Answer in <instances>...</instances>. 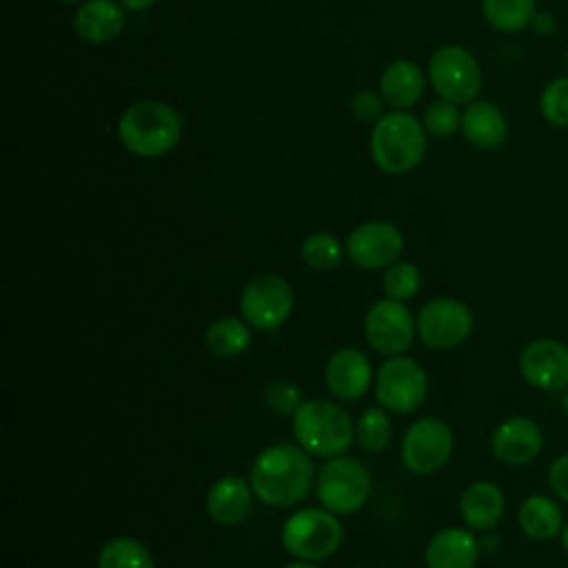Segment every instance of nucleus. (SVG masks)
Returning <instances> with one entry per match:
<instances>
[{
  "label": "nucleus",
  "instance_id": "nucleus-1",
  "mask_svg": "<svg viewBox=\"0 0 568 568\" xmlns=\"http://www.w3.org/2000/svg\"><path fill=\"white\" fill-rule=\"evenodd\" d=\"M248 481L264 504L275 508L293 506L311 490L313 462L300 446L273 444L255 457Z\"/></svg>",
  "mask_w": 568,
  "mask_h": 568
},
{
  "label": "nucleus",
  "instance_id": "nucleus-2",
  "mask_svg": "<svg viewBox=\"0 0 568 568\" xmlns=\"http://www.w3.org/2000/svg\"><path fill=\"white\" fill-rule=\"evenodd\" d=\"M118 138L133 155L162 158L178 146L182 138V118L166 102L142 100L120 115Z\"/></svg>",
  "mask_w": 568,
  "mask_h": 568
},
{
  "label": "nucleus",
  "instance_id": "nucleus-3",
  "mask_svg": "<svg viewBox=\"0 0 568 568\" xmlns=\"http://www.w3.org/2000/svg\"><path fill=\"white\" fill-rule=\"evenodd\" d=\"M426 153V129L406 111L386 113L371 133V155L375 164L390 173L413 171Z\"/></svg>",
  "mask_w": 568,
  "mask_h": 568
},
{
  "label": "nucleus",
  "instance_id": "nucleus-4",
  "mask_svg": "<svg viewBox=\"0 0 568 568\" xmlns=\"http://www.w3.org/2000/svg\"><path fill=\"white\" fill-rule=\"evenodd\" d=\"M293 433L306 453L337 457L355 437L348 413L328 399H308L293 415Z\"/></svg>",
  "mask_w": 568,
  "mask_h": 568
},
{
  "label": "nucleus",
  "instance_id": "nucleus-5",
  "mask_svg": "<svg viewBox=\"0 0 568 568\" xmlns=\"http://www.w3.org/2000/svg\"><path fill=\"white\" fill-rule=\"evenodd\" d=\"M342 544V526L328 508H302L282 526V546L302 561L331 557Z\"/></svg>",
  "mask_w": 568,
  "mask_h": 568
},
{
  "label": "nucleus",
  "instance_id": "nucleus-6",
  "mask_svg": "<svg viewBox=\"0 0 568 568\" xmlns=\"http://www.w3.org/2000/svg\"><path fill=\"white\" fill-rule=\"evenodd\" d=\"M428 78L437 95L453 104H470L484 80L477 58L459 44L442 47L430 55Z\"/></svg>",
  "mask_w": 568,
  "mask_h": 568
},
{
  "label": "nucleus",
  "instance_id": "nucleus-7",
  "mask_svg": "<svg viewBox=\"0 0 568 568\" xmlns=\"http://www.w3.org/2000/svg\"><path fill=\"white\" fill-rule=\"evenodd\" d=\"M315 488L324 508L335 515H351L366 504L371 495V475L362 462L337 455L322 466Z\"/></svg>",
  "mask_w": 568,
  "mask_h": 568
},
{
  "label": "nucleus",
  "instance_id": "nucleus-8",
  "mask_svg": "<svg viewBox=\"0 0 568 568\" xmlns=\"http://www.w3.org/2000/svg\"><path fill=\"white\" fill-rule=\"evenodd\" d=\"M426 395L428 377L415 359L393 355L379 366L375 377V397L382 408L393 413H410L426 402Z\"/></svg>",
  "mask_w": 568,
  "mask_h": 568
},
{
  "label": "nucleus",
  "instance_id": "nucleus-9",
  "mask_svg": "<svg viewBox=\"0 0 568 568\" xmlns=\"http://www.w3.org/2000/svg\"><path fill=\"white\" fill-rule=\"evenodd\" d=\"M455 446L453 430L437 417H419L402 439V459L415 475H433L444 468Z\"/></svg>",
  "mask_w": 568,
  "mask_h": 568
},
{
  "label": "nucleus",
  "instance_id": "nucleus-10",
  "mask_svg": "<svg viewBox=\"0 0 568 568\" xmlns=\"http://www.w3.org/2000/svg\"><path fill=\"white\" fill-rule=\"evenodd\" d=\"M293 288L284 277L275 273H262L244 286L240 311L253 328L273 331L286 322L293 311Z\"/></svg>",
  "mask_w": 568,
  "mask_h": 568
},
{
  "label": "nucleus",
  "instance_id": "nucleus-11",
  "mask_svg": "<svg viewBox=\"0 0 568 568\" xmlns=\"http://www.w3.org/2000/svg\"><path fill=\"white\" fill-rule=\"evenodd\" d=\"M473 311L453 297H437L422 306L417 315L419 339L435 351L459 346L473 333Z\"/></svg>",
  "mask_w": 568,
  "mask_h": 568
},
{
  "label": "nucleus",
  "instance_id": "nucleus-12",
  "mask_svg": "<svg viewBox=\"0 0 568 568\" xmlns=\"http://www.w3.org/2000/svg\"><path fill=\"white\" fill-rule=\"evenodd\" d=\"M415 322L397 300H379L375 302L364 317V335L366 342L382 355H402L415 337Z\"/></svg>",
  "mask_w": 568,
  "mask_h": 568
},
{
  "label": "nucleus",
  "instance_id": "nucleus-13",
  "mask_svg": "<svg viewBox=\"0 0 568 568\" xmlns=\"http://www.w3.org/2000/svg\"><path fill=\"white\" fill-rule=\"evenodd\" d=\"M519 373L537 390H566L568 346L555 337H539L528 342L519 355Z\"/></svg>",
  "mask_w": 568,
  "mask_h": 568
},
{
  "label": "nucleus",
  "instance_id": "nucleus-14",
  "mask_svg": "<svg viewBox=\"0 0 568 568\" xmlns=\"http://www.w3.org/2000/svg\"><path fill=\"white\" fill-rule=\"evenodd\" d=\"M404 248L402 231L384 220L364 222L346 237V255L359 268H382L397 262Z\"/></svg>",
  "mask_w": 568,
  "mask_h": 568
},
{
  "label": "nucleus",
  "instance_id": "nucleus-15",
  "mask_svg": "<svg viewBox=\"0 0 568 568\" xmlns=\"http://www.w3.org/2000/svg\"><path fill=\"white\" fill-rule=\"evenodd\" d=\"M544 448L541 426L526 415H513L497 424L490 437L493 455L506 466H524Z\"/></svg>",
  "mask_w": 568,
  "mask_h": 568
},
{
  "label": "nucleus",
  "instance_id": "nucleus-16",
  "mask_svg": "<svg viewBox=\"0 0 568 568\" xmlns=\"http://www.w3.org/2000/svg\"><path fill=\"white\" fill-rule=\"evenodd\" d=\"M373 379V368L368 357L355 348L344 346L335 351L326 364V386L328 390L344 402L359 399Z\"/></svg>",
  "mask_w": 568,
  "mask_h": 568
},
{
  "label": "nucleus",
  "instance_id": "nucleus-17",
  "mask_svg": "<svg viewBox=\"0 0 568 568\" xmlns=\"http://www.w3.org/2000/svg\"><path fill=\"white\" fill-rule=\"evenodd\" d=\"M253 508V488L240 475L217 479L206 495V513L220 526L242 524Z\"/></svg>",
  "mask_w": 568,
  "mask_h": 568
},
{
  "label": "nucleus",
  "instance_id": "nucleus-18",
  "mask_svg": "<svg viewBox=\"0 0 568 568\" xmlns=\"http://www.w3.org/2000/svg\"><path fill=\"white\" fill-rule=\"evenodd\" d=\"M462 135L464 140L481 151L497 149L508 138L506 115L499 106L488 100H473L462 113Z\"/></svg>",
  "mask_w": 568,
  "mask_h": 568
},
{
  "label": "nucleus",
  "instance_id": "nucleus-19",
  "mask_svg": "<svg viewBox=\"0 0 568 568\" xmlns=\"http://www.w3.org/2000/svg\"><path fill=\"white\" fill-rule=\"evenodd\" d=\"M124 29V7L115 0H87L73 16V31L80 40L102 44Z\"/></svg>",
  "mask_w": 568,
  "mask_h": 568
},
{
  "label": "nucleus",
  "instance_id": "nucleus-20",
  "mask_svg": "<svg viewBox=\"0 0 568 568\" xmlns=\"http://www.w3.org/2000/svg\"><path fill=\"white\" fill-rule=\"evenodd\" d=\"M426 568H475L479 541L466 528H442L426 546Z\"/></svg>",
  "mask_w": 568,
  "mask_h": 568
},
{
  "label": "nucleus",
  "instance_id": "nucleus-21",
  "mask_svg": "<svg viewBox=\"0 0 568 568\" xmlns=\"http://www.w3.org/2000/svg\"><path fill=\"white\" fill-rule=\"evenodd\" d=\"M506 499L497 484L493 481H473L464 488L459 497L462 519L473 530H490L504 517Z\"/></svg>",
  "mask_w": 568,
  "mask_h": 568
},
{
  "label": "nucleus",
  "instance_id": "nucleus-22",
  "mask_svg": "<svg viewBox=\"0 0 568 568\" xmlns=\"http://www.w3.org/2000/svg\"><path fill=\"white\" fill-rule=\"evenodd\" d=\"M424 71L413 60H395L379 75V93L386 104L404 111L424 95Z\"/></svg>",
  "mask_w": 568,
  "mask_h": 568
},
{
  "label": "nucleus",
  "instance_id": "nucleus-23",
  "mask_svg": "<svg viewBox=\"0 0 568 568\" xmlns=\"http://www.w3.org/2000/svg\"><path fill=\"white\" fill-rule=\"evenodd\" d=\"M519 528L535 541H550L561 535L564 515L555 499L546 495H530L521 501L517 513Z\"/></svg>",
  "mask_w": 568,
  "mask_h": 568
},
{
  "label": "nucleus",
  "instance_id": "nucleus-24",
  "mask_svg": "<svg viewBox=\"0 0 568 568\" xmlns=\"http://www.w3.org/2000/svg\"><path fill=\"white\" fill-rule=\"evenodd\" d=\"M481 13L490 27L506 33L530 29L537 13L535 0H481Z\"/></svg>",
  "mask_w": 568,
  "mask_h": 568
},
{
  "label": "nucleus",
  "instance_id": "nucleus-25",
  "mask_svg": "<svg viewBox=\"0 0 568 568\" xmlns=\"http://www.w3.org/2000/svg\"><path fill=\"white\" fill-rule=\"evenodd\" d=\"M248 322L240 317H220L209 324L204 342L211 353L220 357H235L244 353L251 344V331Z\"/></svg>",
  "mask_w": 568,
  "mask_h": 568
},
{
  "label": "nucleus",
  "instance_id": "nucleus-26",
  "mask_svg": "<svg viewBox=\"0 0 568 568\" xmlns=\"http://www.w3.org/2000/svg\"><path fill=\"white\" fill-rule=\"evenodd\" d=\"M98 568H155V561L142 541L113 537L100 548Z\"/></svg>",
  "mask_w": 568,
  "mask_h": 568
},
{
  "label": "nucleus",
  "instance_id": "nucleus-27",
  "mask_svg": "<svg viewBox=\"0 0 568 568\" xmlns=\"http://www.w3.org/2000/svg\"><path fill=\"white\" fill-rule=\"evenodd\" d=\"M393 426L382 408H366L355 424V439L364 450L379 453L390 444Z\"/></svg>",
  "mask_w": 568,
  "mask_h": 568
},
{
  "label": "nucleus",
  "instance_id": "nucleus-28",
  "mask_svg": "<svg viewBox=\"0 0 568 568\" xmlns=\"http://www.w3.org/2000/svg\"><path fill=\"white\" fill-rule=\"evenodd\" d=\"M302 260L315 271H331L342 262V246L335 235L317 231L304 240Z\"/></svg>",
  "mask_w": 568,
  "mask_h": 568
},
{
  "label": "nucleus",
  "instance_id": "nucleus-29",
  "mask_svg": "<svg viewBox=\"0 0 568 568\" xmlns=\"http://www.w3.org/2000/svg\"><path fill=\"white\" fill-rule=\"evenodd\" d=\"M382 286L390 300H397V302L413 300L422 286L419 268L410 262H393L384 273Z\"/></svg>",
  "mask_w": 568,
  "mask_h": 568
},
{
  "label": "nucleus",
  "instance_id": "nucleus-30",
  "mask_svg": "<svg viewBox=\"0 0 568 568\" xmlns=\"http://www.w3.org/2000/svg\"><path fill=\"white\" fill-rule=\"evenodd\" d=\"M539 111L548 124L568 129V75L548 82L539 95Z\"/></svg>",
  "mask_w": 568,
  "mask_h": 568
},
{
  "label": "nucleus",
  "instance_id": "nucleus-31",
  "mask_svg": "<svg viewBox=\"0 0 568 568\" xmlns=\"http://www.w3.org/2000/svg\"><path fill=\"white\" fill-rule=\"evenodd\" d=\"M462 126V113L457 104L448 100L433 102L424 113V129L435 138H450Z\"/></svg>",
  "mask_w": 568,
  "mask_h": 568
},
{
  "label": "nucleus",
  "instance_id": "nucleus-32",
  "mask_svg": "<svg viewBox=\"0 0 568 568\" xmlns=\"http://www.w3.org/2000/svg\"><path fill=\"white\" fill-rule=\"evenodd\" d=\"M266 404L277 415H295V410L302 406L300 390L291 382H273L266 388Z\"/></svg>",
  "mask_w": 568,
  "mask_h": 568
},
{
  "label": "nucleus",
  "instance_id": "nucleus-33",
  "mask_svg": "<svg viewBox=\"0 0 568 568\" xmlns=\"http://www.w3.org/2000/svg\"><path fill=\"white\" fill-rule=\"evenodd\" d=\"M351 109L353 115L364 122V124H377L384 118V98H379L377 93L364 89L357 91L351 100Z\"/></svg>",
  "mask_w": 568,
  "mask_h": 568
},
{
  "label": "nucleus",
  "instance_id": "nucleus-34",
  "mask_svg": "<svg viewBox=\"0 0 568 568\" xmlns=\"http://www.w3.org/2000/svg\"><path fill=\"white\" fill-rule=\"evenodd\" d=\"M548 484H550L552 493L561 501L568 504V453L552 459V464L548 468Z\"/></svg>",
  "mask_w": 568,
  "mask_h": 568
},
{
  "label": "nucleus",
  "instance_id": "nucleus-35",
  "mask_svg": "<svg viewBox=\"0 0 568 568\" xmlns=\"http://www.w3.org/2000/svg\"><path fill=\"white\" fill-rule=\"evenodd\" d=\"M530 29L537 33V36H550L555 29H557V22H555V16L548 13V11H537L532 22H530Z\"/></svg>",
  "mask_w": 568,
  "mask_h": 568
},
{
  "label": "nucleus",
  "instance_id": "nucleus-36",
  "mask_svg": "<svg viewBox=\"0 0 568 568\" xmlns=\"http://www.w3.org/2000/svg\"><path fill=\"white\" fill-rule=\"evenodd\" d=\"M124 9L129 11H142V9H149L155 0H118Z\"/></svg>",
  "mask_w": 568,
  "mask_h": 568
},
{
  "label": "nucleus",
  "instance_id": "nucleus-37",
  "mask_svg": "<svg viewBox=\"0 0 568 568\" xmlns=\"http://www.w3.org/2000/svg\"><path fill=\"white\" fill-rule=\"evenodd\" d=\"M284 568H317V566H315L313 561H302V559H300V561H291V564H286Z\"/></svg>",
  "mask_w": 568,
  "mask_h": 568
},
{
  "label": "nucleus",
  "instance_id": "nucleus-38",
  "mask_svg": "<svg viewBox=\"0 0 568 568\" xmlns=\"http://www.w3.org/2000/svg\"><path fill=\"white\" fill-rule=\"evenodd\" d=\"M559 541H561V548H564V550H566V555H568V524H564L561 535H559Z\"/></svg>",
  "mask_w": 568,
  "mask_h": 568
},
{
  "label": "nucleus",
  "instance_id": "nucleus-39",
  "mask_svg": "<svg viewBox=\"0 0 568 568\" xmlns=\"http://www.w3.org/2000/svg\"><path fill=\"white\" fill-rule=\"evenodd\" d=\"M561 413H564V417L568 419V388H566L564 395H561Z\"/></svg>",
  "mask_w": 568,
  "mask_h": 568
},
{
  "label": "nucleus",
  "instance_id": "nucleus-40",
  "mask_svg": "<svg viewBox=\"0 0 568 568\" xmlns=\"http://www.w3.org/2000/svg\"><path fill=\"white\" fill-rule=\"evenodd\" d=\"M60 2H64V4H75V2H82V0H60Z\"/></svg>",
  "mask_w": 568,
  "mask_h": 568
},
{
  "label": "nucleus",
  "instance_id": "nucleus-41",
  "mask_svg": "<svg viewBox=\"0 0 568 568\" xmlns=\"http://www.w3.org/2000/svg\"><path fill=\"white\" fill-rule=\"evenodd\" d=\"M566 69H568V47H566Z\"/></svg>",
  "mask_w": 568,
  "mask_h": 568
},
{
  "label": "nucleus",
  "instance_id": "nucleus-42",
  "mask_svg": "<svg viewBox=\"0 0 568 568\" xmlns=\"http://www.w3.org/2000/svg\"><path fill=\"white\" fill-rule=\"evenodd\" d=\"M359 568H364V566H359Z\"/></svg>",
  "mask_w": 568,
  "mask_h": 568
}]
</instances>
